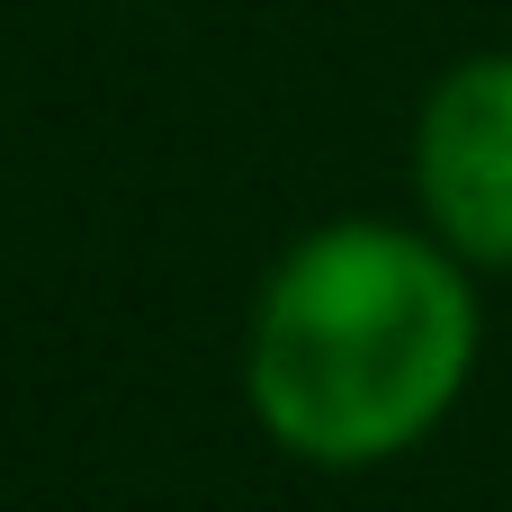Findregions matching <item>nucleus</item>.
Returning <instances> with one entry per match:
<instances>
[{
	"label": "nucleus",
	"mask_w": 512,
	"mask_h": 512,
	"mask_svg": "<svg viewBox=\"0 0 512 512\" xmlns=\"http://www.w3.org/2000/svg\"><path fill=\"white\" fill-rule=\"evenodd\" d=\"M477 270L396 216H333L252 306L243 396L306 468H387L423 450L477 378Z\"/></svg>",
	"instance_id": "obj_1"
},
{
	"label": "nucleus",
	"mask_w": 512,
	"mask_h": 512,
	"mask_svg": "<svg viewBox=\"0 0 512 512\" xmlns=\"http://www.w3.org/2000/svg\"><path fill=\"white\" fill-rule=\"evenodd\" d=\"M423 234L468 270H512V45L459 54L414 117Z\"/></svg>",
	"instance_id": "obj_2"
}]
</instances>
